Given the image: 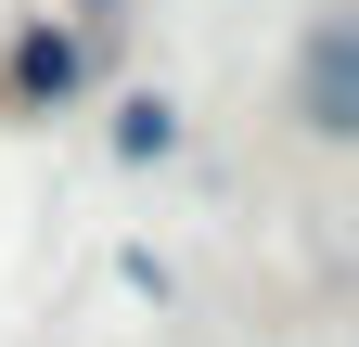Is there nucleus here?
Returning a JSON list of instances; mask_svg holds the SVG:
<instances>
[{
    "label": "nucleus",
    "mask_w": 359,
    "mask_h": 347,
    "mask_svg": "<svg viewBox=\"0 0 359 347\" xmlns=\"http://www.w3.org/2000/svg\"><path fill=\"white\" fill-rule=\"evenodd\" d=\"M308 103H321V129H346V39H321V65H308Z\"/></svg>",
    "instance_id": "obj_1"
}]
</instances>
